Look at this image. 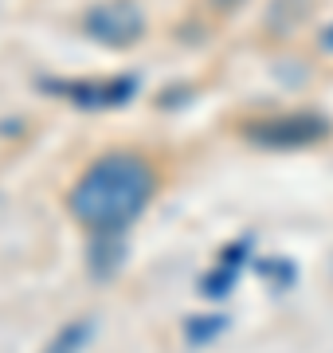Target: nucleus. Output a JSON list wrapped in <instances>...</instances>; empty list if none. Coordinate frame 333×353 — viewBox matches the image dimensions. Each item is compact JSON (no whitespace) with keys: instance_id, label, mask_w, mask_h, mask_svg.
Segmentation results:
<instances>
[{"instance_id":"obj_5","label":"nucleus","mask_w":333,"mask_h":353,"mask_svg":"<svg viewBox=\"0 0 333 353\" xmlns=\"http://www.w3.org/2000/svg\"><path fill=\"white\" fill-rule=\"evenodd\" d=\"M87 341H90V322H71V326H63L52 341H47L43 353H83Z\"/></svg>"},{"instance_id":"obj_2","label":"nucleus","mask_w":333,"mask_h":353,"mask_svg":"<svg viewBox=\"0 0 333 353\" xmlns=\"http://www.w3.org/2000/svg\"><path fill=\"white\" fill-rule=\"evenodd\" d=\"M244 134L263 150H298V145H314L325 138L330 122L321 114H282V118H267V122H251Z\"/></svg>"},{"instance_id":"obj_4","label":"nucleus","mask_w":333,"mask_h":353,"mask_svg":"<svg viewBox=\"0 0 333 353\" xmlns=\"http://www.w3.org/2000/svg\"><path fill=\"white\" fill-rule=\"evenodd\" d=\"M78 106H114L133 94V79H106V83H87V87L67 90Z\"/></svg>"},{"instance_id":"obj_3","label":"nucleus","mask_w":333,"mask_h":353,"mask_svg":"<svg viewBox=\"0 0 333 353\" xmlns=\"http://www.w3.org/2000/svg\"><path fill=\"white\" fill-rule=\"evenodd\" d=\"M83 32L90 39L106 43V48H129L145 32V16L129 0H106V4H98L83 16Z\"/></svg>"},{"instance_id":"obj_6","label":"nucleus","mask_w":333,"mask_h":353,"mask_svg":"<svg viewBox=\"0 0 333 353\" xmlns=\"http://www.w3.org/2000/svg\"><path fill=\"white\" fill-rule=\"evenodd\" d=\"M321 51H330V55H333V24L321 32Z\"/></svg>"},{"instance_id":"obj_1","label":"nucleus","mask_w":333,"mask_h":353,"mask_svg":"<svg viewBox=\"0 0 333 353\" xmlns=\"http://www.w3.org/2000/svg\"><path fill=\"white\" fill-rule=\"evenodd\" d=\"M157 192V173L141 153L110 150L78 173L67 192V208L94 236L126 232Z\"/></svg>"}]
</instances>
